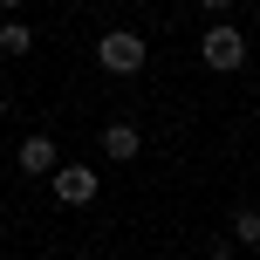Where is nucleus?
Returning a JSON list of instances; mask_svg holds the SVG:
<instances>
[{
	"label": "nucleus",
	"mask_w": 260,
	"mask_h": 260,
	"mask_svg": "<svg viewBox=\"0 0 260 260\" xmlns=\"http://www.w3.org/2000/svg\"><path fill=\"white\" fill-rule=\"evenodd\" d=\"M199 62H206L212 76H233V69H247V35H240L233 21H212L206 35H199Z\"/></svg>",
	"instance_id": "obj_2"
},
{
	"label": "nucleus",
	"mask_w": 260,
	"mask_h": 260,
	"mask_svg": "<svg viewBox=\"0 0 260 260\" xmlns=\"http://www.w3.org/2000/svg\"><path fill=\"white\" fill-rule=\"evenodd\" d=\"M14 165H21L27 178H48V171H55V137H48V130H35V137H21V151H14Z\"/></svg>",
	"instance_id": "obj_4"
},
{
	"label": "nucleus",
	"mask_w": 260,
	"mask_h": 260,
	"mask_svg": "<svg viewBox=\"0 0 260 260\" xmlns=\"http://www.w3.org/2000/svg\"><path fill=\"white\" fill-rule=\"evenodd\" d=\"M144 55H151V41H144L137 27H103V35H96V69H103V76H137Z\"/></svg>",
	"instance_id": "obj_1"
},
{
	"label": "nucleus",
	"mask_w": 260,
	"mask_h": 260,
	"mask_svg": "<svg viewBox=\"0 0 260 260\" xmlns=\"http://www.w3.org/2000/svg\"><path fill=\"white\" fill-rule=\"evenodd\" d=\"M27 48H35V27H27V21H0V55H7V62H21Z\"/></svg>",
	"instance_id": "obj_6"
},
{
	"label": "nucleus",
	"mask_w": 260,
	"mask_h": 260,
	"mask_svg": "<svg viewBox=\"0 0 260 260\" xmlns=\"http://www.w3.org/2000/svg\"><path fill=\"white\" fill-rule=\"evenodd\" d=\"M233 240H240V247H253V240H260V212H253V206L233 212Z\"/></svg>",
	"instance_id": "obj_7"
},
{
	"label": "nucleus",
	"mask_w": 260,
	"mask_h": 260,
	"mask_svg": "<svg viewBox=\"0 0 260 260\" xmlns=\"http://www.w3.org/2000/svg\"><path fill=\"white\" fill-rule=\"evenodd\" d=\"M199 7H206L212 21H226V7H233V0H199Z\"/></svg>",
	"instance_id": "obj_8"
},
{
	"label": "nucleus",
	"mask_w": 260,
	"mask_h": 260,
	"mask_svg": "<svg viewBox=\"0 0 260 260\" xmlns=\"http://www.w3.org/2000/svg\"><path fill=\"white\" fill-rule=\"evenodd\" d=\"M14 7H27V0H0V14H14Z\"/></svg>",
	"instance_id": "obj_9"
},
{
	"label": "nucleus",
	"mask_w": 260,
	"mask_h": 260,
	"mask_svg": "<svg viewBox=\"0 0 260 260\" xmlns=\"http://www.w3.org/2000/svg\"><path fill=\"white\" fill-rule=\"evenodd\" d=\"M103 151H110V165H130V157L144 151L137 123H103Z\"/></svg>",
	"instance_id": "obj_5"
},
{
	"label": "nucleus",
	"mask_w": 260,
	"mask_h": 260,
	"mask_svg": "<svg viewBox=\"0 0 260 260\" xmlns=\"http://www.w3.org/2000/svg\"><path fill=\"white\" fill-rule=\"evenodd\" d=\"M55 199L62 206H89L96 199V171L89 165H55Z\"/></svg>",
	"instance_id": "obj_3"
},
{
	"label": "nucleus",
	"mask_w": 260,
	"mask_h": 260,
	"mask_svg": "<svg viewBox=\"0 0 260 260\" xmlns=\"http://www.w3.org/2000/svg\"><path fill=\"white\" fill-rule=\"evenodd\" d=\"M0 123H7V96H0Z\"/></svg>",
	"instance_id": "obj_10"
}]
</instances>
